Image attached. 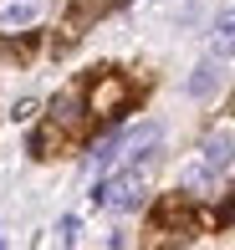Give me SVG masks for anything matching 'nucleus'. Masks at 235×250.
Segmentation results:
<instances>
[{
    "label": "nucleus",
    "mask_w": 235,
    "mask_h": 250,
    "mask_svg": "<svg viewBox=\"0 0 235 250\" xmlns=\"http://www.w3.org/2000/svg\"><path fill=\"white\" fill-rule=\"evenodd\" d=\"M230 158H235V133H230V128L210 133L205 148H199V158L184 168V184H189V189H210V184L230 168Z\"/></svg>",
    "instance_id": "nucleus-1"
},
{
    "label": "nucleus",
    "mask_w": 235,
    "mask_h": 250,
    "mask_svg": "<svg viewBox=\"0 0 235 250\" xmlns=\"http://www.w3.org/2000/svg\"><path fill=\"white\" fill-rule=\"evenodd\" d=\"M143 189H149V158H133L128 168H118L97 184V204L103 209H133L143 199Z\"/></svg>",
    "instance_id": "nucleus-2"
},
{
    "label": "nucleus",
    "mask_w": 235,
    "mask_h": 250,
    "mask_svg": "<svg viewBox=\"0 0 235 250\" xmlns=\"http://www.w3.org/2000/svg\"><path fill=\"white\" fill-rule=\"evenodd\" d=\"M41 21V0H10L0 5V31H26Z\"/></svg>",
    "instance_id": "nucleus-3"
},
{
    "label": "nucleus",
    "mask_w": 235,
    "mask_h": 250,
    "mask_svg": "<svg viewBox=\"0 0 235 250\" xmlns=\"http://www.w3.org/2000/svg\"><path fill=\"white\" fill-rule=\"evenodd\" d=\"M215 56H235V5L215 21Z\"/></svg>",
    "instance_id": "nucleus-4"
},
{
    "label": "nucleus",
    "mask_w": 235,
    "mask_h": 250,
    "mask_svg": "<svg viewBox=\"0 0 235 250\" xmlns=\"http://www.w3.org/2000/svg\"><path fill=\"white\" fill-rule=\"evenodd\" d=\"M210 87H215V66H199V72L189 77V92H194V97H205Z\"/></svg>",
    "instance_id": "nucleus-5"
},
{
    "label": "nucleus",
    "mask_w": 235,
    "mask_h": 250,
    "mask_svg": "<svg viewBox=\"0 0 235 250\" xmlns=\"http://www.w3.org/2000/svg\"><path fill=\"white\" fill-rule=\"evenodd\" d=\"M57 230H62V245H72V240H77V214H66Z\"/></svg>",
    "instance_id": "nucleus-6"
},
{
    "label": "nucleus",
    "mask_w": 235,
    "mask_h": 250,
    "mask_svg": "<svg viewBox=\"0 0 235 250\" xmlns=\"http://www.w3.org/2000/svg\"><path fill=\"white\" fill-rule=\"evenodd\" d=\"M0 250H5V240H0Z\"/></svg>",
    "instance_id": "nucleus-7"
}]
</instances>
